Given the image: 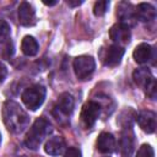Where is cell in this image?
Wrapping results in <instances>:
<instances>
[{"mask_svg":"<svg viewBox=\"0 0 157 157\" xmlns=\"http://www.w3.org/2000/svg\"><path fill=\"white\" fill-rule=\"evenodd\" d=\"M2 119L6 128L15 134L22 132L27 128L29 120L27 113L13 101H6L4 103Z\"/></svg>","mask_w":157,"mask_h":157,"instance_id":"cell-1","label":"cell"},{"mask_svg":"<svg viewBox=\"0 0 157 157\" xmlns=\"http://www.w3.org/2000/svg\"><path fill=\"white\" fill-rule=\"evenodd\" d=\"M50 132H52L50 123L44 118H38L27 131L25 137V145L31 150H37Z\"/></svg>","mask_w":157,"mask_h":157,"instance_id":"cell-2","label":"cell"},{"mask_svg":"<svg viewBox=\"0 0 157 157\" xmlns=\"http://www.w3.org/2000/svg\"><path fill=\"white\" fill-rule=\"evenodd\" d=\"M21 98L27 108L36 110L43 104L45 99V88L42 85H32L23 91Z\"/></svg>","mask_w":157,"mask_h":157,"instance_id":"cell-3","label":"cell"},{"mask_svg":"<svg viewBox=\"0 0 157 157\" xmlns=\"http://www.w3.org/2000/svg\"><path fill=\"white\" fill-rule=\"evenodd\" d=\"M72 67H74V71H75V75L77 76V78L86 80L94 71L96 63H94V59L90 55H80V56L75 58V60L72 63Z\"/></svg>","mask_w":157,"mask_h":157,"instance_id":"cell-4","label":"cell"},{"mask_svg":"<svg viewBox=\"0 0 157 157\" xmlns=\"http://www.w3.org/2000/svg\"><path fill=\"white\" fill-rule=\"evenodd\" d=\"M99 112H101V105L94 101H90L83 104L81 110V120L85 128H92L94 125L96 120L99 117Z\"/></svg>","mask_w":157,"mask_h":157,"instance_id":"cell-5","label":"cell"},{"mask_svg":"<svg viewBox=\"0 0 157 157\" xmlns=\"http://www.w3.org/2000/svg\"><path fill=\"white\" fill-rule=\"evenodd\" d=\"M117 15L120 20V23L128 26L129 28H130V26H134L137 21L136 15H135V6L126 1H121L118 4Z\"/></svg>","mask_w":157,"mask_h":157,"instance_id":"cell-6","label":"cell"},{"mask_svg":"<svg viewBox=\"0 0 157 157\" xmlns=\"http://www.w3.org/2000/svg\"><path fill=\"white\" fill-rule=\"evenodd\" d=\"M109 37L117 45L123 47L124 44L129 43V40H130V37H131L130 28L128 26L118 22L112 26V28L109 31Z\"/></svg>","mask_w":157,"mask_h":157,"instance_id":"cell-7","label":"cell"},{"mask_svg":"<svg viewBox=\"0 0 157 157\" xmlns=\"http://www.w3.org/2000/svg\"><path fill=\"white\" fill-rule=\"evenodd\" d=\"M139 126L147 134H152L156 130V114L152 110H141L136 115Z\"/></svg>","mask_w":157,"mask_h":157,"instance_id":"cell-8","label":"cell"},{"mask_svg":"<svg viewBox=\"0 0 157 157\" xmlns=\"http://www.w3.org/2000/svg\"><path fill=\"white\" fill-rule=\"evenodd\" d=\"M18 22H20V25H22L25 27H29L36 23V11H34L33 6L27 1H23L20 4Z\"/></svg>","mask_w":157,"mask_h":157,"instance_id":"cell-9","label":"cell"},{"mask_svg":"<svg viewBox=\"0 0 157 157\" xmlns=\"http://www.w3.org/2000/svg\"><path fill=\"white\" fill-rule=\"evenodd\" d=\"M124 53H125L124 47L113 44V45H109L105 49L102 60H103L104 65H107V66H115V65H118L120 63Z\"/></svg>","mask_w":157,"mask_h":157,"instance_id":"cell-10","label":"cell"},{"mask_svg":"<svg viewBox=\"0 0 157 157\" xmlns=\"http://www.w3.org/2000/svg\"><path fill=\"white\" fill-rule=\"evenodd\" d=\"M134 145H135L134 132L131 128H126V130L123 132L121 139H120V156L131 157L134 152Z\"/></svg>","mask_w":157,"mask_h":157,"instance_id":"cell-11","label":"cell"},{"mask_svg":"<svg viewBox=\"0 0 157 157\" xmlns=\"http://www.w3.org/2000/svg\"><path fill=\"white\" fill-rule=\"evenodd\" d=\"M136 20L141 22H152L156 18V10L148 2H141L135 7Z\"/></svg>","mask_w":157,"mask_h":157,"instance_id":"cell-12","label":"cell"},{"mask_svg":"<svg viewBox=\"0 0 157 157\" xmlns=\"http://www.w3.org/2000/svg\"><path fill=\"white\" fill-rule=\"evenodd\" d=\"M97 150L101 153H112L115 150V137L110 132H101L97 139Z\"/></svg>","mask_w":157,"mask_h":157,"instance_id":"cell-13","label":"cell"},{"mask_svg":"<svg viewBox=\"0 0 157 157\" xmlns=\"http://www.w3.org/2000/svg\"><path fill=\"white\" fill-rule=\"evenodd\" d=\"M65 150V141L61 136H53L47 140L44 145V151L49 156H59Z\"/></svg>","mask_w":157,"mask_h":157,"instance_id":"cell-14","label":"cell"},{"mask_svg":"<svg viewBox=\"0 0 157 157\" xmlns=\"http://www.w3.org/2000/svg\"><path fill=\"white\" fill-rule=\"evenodd\" d=\"M153 49L147 43H140L132 52V58L137 64H146L152 58Z\"/></svg>","mask_w":157,"mask_h":157,"instance_id":"cell-15","label":"cell"},{"mask_svg":"<svg viewBox=\"0 0 157 157\" xmlns=\"http://www.w3.org/2000/svg\"><path fill=\"white\" fill-rule=\"evenodd\" d=\"M74 105H75V102H74V98L70 93L67 92H64L59 96L58 98V102H56V105L55 108L64 115H70L74 110Z\"/></svg>","mask_w":157,"mask_h":157,"instance_id":"cell-16","label":"cell"},{"mask_svg":"<svg viewBox=\"0 0 157 157\" xmlns=\"http://www.w3.org/2000/svg\"><path fill=\"white\" fill-rule=\"evenodd\" d=\"M21 49L25 55L33 56L38 53L39 45H38V42L32 36H26V37H23V39L21 42Z\"/></svg>","mask_w":157,"mask_h":157,"instance_id":"cell-17","label":"cell"},{"mask_svg":"<svg viewBox=\"0 0 157 157\" xmlns=\"http://www.w3.org/2000/svg\"><path fill=\"white\" fill-rule=\"evenodd\" d=\"M132 78L135 81L136 85L141 86V87H146L155 77L152 76V74L150 72V70L145 69V67H141V69H136L132 74Z\"/></svg>","mask_w":157,"mask_h":157,"instance_id":"cell-18","label":"cell"},{"mask_svg":"<svg viewBox=\"0 0 157 157\" xmlns=\"http://www.w3.org/2000/svg\"><path fill=\"white\" fill-rule=\"evenodd\" d=\"M108 6H109V1L108 0H99V1H96L94 5H93V13L94 16H103L107 10H108Z\"/></svg>","mask_w":157,"mask_h":157,"instance_id":"cell-19","label":"cell"},{"mask_svg":"<svg viewBox=\"0 0 157 157\" xmlns=\"http://www.w3.org/2000/svg\"><path fill=\"white\" fill-rule=\"evenodd\" d=\"M135 157H155V151L153 147L148 144H144L140 146V148L136 152Z\"/></svg>","mask_w":157,"mask_h":157,"instance_id":"cell-20","label":"cell"},{"mask_svg":"<svg viewBox=\"0 0 157 157\" xmlns=\"http://www.w3.org/2000/svg\"><path fill=\"white\" fill-rule=\"evenodd\" d=\"M10 37V26L5 20H0V43L7 42Z\"/></svg>","mask_w":157,"mask_h":157,"instance_id":"cell-21","label":"cell"},{"mask_svg":"<svg viewBox=\"0 0 157 157\" xmlns=\"http://www.w3.org/2000/svg\"><path fill=\"white\" fill-rule=\"evenodd\" d=\"M145 92H146V94L151 99H155L156 98V94H157V85H156V80L155 78L145 87Z\"/></svg>","mask_w":157,"mask_h":157,"instance_id":"cell-22","label":"cell"},{"mask_svg":"<svg viewBox=\"0 0 157 157\" xmlns=\"http://www.w3.org/2000/svg\"><path fill=\"white\" fill-rule=\"evenodd\" d=\"M64 157H82L81 151L76 147H69L65 152H64Z\"/></svg>","mask_w":157,"mask_h":157,"instance_id":"cell-23","label":"cell"},{"mask_svg":"<svg viewBox=\"0 0 157 157\" xmlns=\"http://www.w3.org/2000/svg\"><path fill=\"white\" fill-rule=\"evenodd\" d=\"M6 75H7V69H6V66L0 61V82H2V81L6 78Z\"/></svg>","mask_w":157,"mask_h":157,"instance_id":"cell-24","label":"cell"},{"mask_svg":"<svg viewBox=\"0 0 157 157\" xmlns=\"http://www.w3.org/2000/svg\"><path fill=\"white\" fill-rule=\"evenodd\" d=\"M82 2H83L82 0H67V1H66V4H67L69 6H71V7L78 6V5H81Z\"/></svg>","mask_w":157,"mask_h":157,"instance_id":"cell-25","label":"cell"},{"mask_svg":"<svg viewBox=\"0 0 157 157\" xmlns=\"http://www.w3.org/2000/svg\"><path fill=\"white\" fill-rule=\"evenodd\" d=\"M43 4H44V5H47V6H53V5H56V4H58V1H56V0H54V1H45V0H44V1H43Z\"/></svg>","mask_w":157,"mask_h":157,"instance_id":"cell-26","label":"cell"},{"mask_svg":"<svg viewBox=\"0 0 157 157\" xmlns=\"http://www.w3.org/2000/svg\"><path fill=\"white\" fill-rule=\"evenodd\" d=\"M0 142H1V135H0Z\"/></svg>","mask_w":157,"mask_h":157,"instance_id":"cell-27","label":"cell"}]
</instances>
